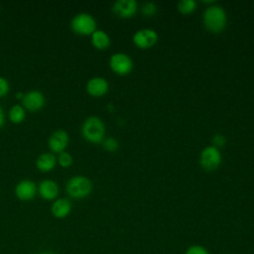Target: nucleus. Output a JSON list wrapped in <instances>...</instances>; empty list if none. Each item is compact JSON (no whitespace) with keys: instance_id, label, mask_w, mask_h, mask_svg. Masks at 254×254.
<instances>
[{"instance_id":"nucleus-1","label":"nucleus","mask_w":254,"mask_h":254,"mask_svg":"<svg viewBox=\"0 0 254 254\" xmlns=\"http://www.w3.org/2000/svg\"><path fill=\"white\" fill-rule=\"evenodd\" d=\"M204 27L211 33L218 34L222 32L226 26L227 16L225 10L219 5L208 6L203 13Z\"/></svg>"},{"instance_id":"nucleus-2","label":"nucleus","mask_w":254,"mask_h":254,"mask_svg":"<svg viewBox=\"0 0 254 254\" xmlns=\"http://www.w3.org/2000/svg\"><path fill=\"white\" fill-rule=\"evenodd\" d=\"M81 134L83 138L93 144L101 143L104 140L105 126L98 116L87 117L81 125Z\"/></svg>"},{"instance_id":"nucleus-3","label":"nucleus","mask_w":254,"mask_h":254,"mask_svg":"<svg viewBox=\"0 0 254 254\" xmlns=\"http://www.w3.org/2000/svg\"><path fill=\"white\" fill-rule=\"evenodd\" d=\"M92 182L84 176H73L71 177L65 185V190L68 196L79 199L84 198L90 194L92 191Z\"/></svg>"},{"instance_id":"nucleus-4","label":"nucleus","mask_w":254,"mask_h":254,"mask_svg":"<svg viewBox=\"0 0 254 254\" xmlns=\"http://www.w3.org/2000/svg\"><path fill=\"white\" fill-rule=\"evenodd\" d=\"M70 28L73 33L80 36H91L97 30L94 17L85 12L73 16L70 21Z\"/></svg>"},{"instance_id":"nucleus-5","label":"nucleus","mask_w":254,"mask_h":254,"mask_svg":"<svg viewBox=\"0 0 254 254\" xmlns=\"http://www.w3.org/2000/svg\"><path fill=\"white\" fill-rule=\"evenodd\" d=\"M221 153L216 147L209 145L202 149L199 156V164L205 171H213L221 164Z\"/></svg>"},{"instance_id":"nucleus-6","label":"nucleus","mask_w":254,"mask_h":254,"mask_svg":"<svg viewBox=\"0 0 254 254\" xmlns=\"http://www.w3.org/2000/svg\"><path fill=\"white\" fill-rule=\"evenodd\" d=\"M109 65L113 72L119 75H126L133 69V61L125 53H115L109 59Z\"/></svg>"},{"instance_id":"nucleus-7","label":"nucleus","mask_w":254,"mask_h":254,"mask_svg":"<svg viewBox=\"0 0 254 254\" xmlns=\"http://www.w3.org/2000/svg\"><path fill=\"white\" fill-rule=\"evenodd\" d=\"M132 40L136 47L142 50H146L154 47L157 44L159 36L155 30L150 28H144L136 31L133 35Z\"/></svg>"},{"instance_id":"nucleus-8","label":"nucleus","mask_w":254,"mask_h":254,"mask_svg":"<svg viewBox=\"0 0 254 254\" xmlns=\"http://www.w3.org/2000/svg\"><path fill=\"white\" fill-rule=\"evenodd\" d=\"M69 142V136L68 133L64 129H58L54 131L49 140H48V146L50 150L54 153L60 154L65 150Z\"/></svg>"},{"instance_id":"nucleus-9","label":"nucleus","mask_w":254,"mask_h":254,"mask_svg":"<svg viewBox=\"0 0 254 254\" xmlns=\"http://www.w3.org/2000/svg\"><path fill=\"white\" fill-rule=\"evenodd\" d=\"M45 95L40 90H30L25 93L22 99V105L26 110L31 112H37L41 110L45 105Z\"/></svg>"},{"instance_id":"nucleus-10","label":"nucleus","mask_w":254,"mask_h":254,"mask_svg":"<svg viewBox=\"0 0 254 254\" xmlns=\"http://www.w3.org/2000/svg\"><path fill=\"white\" fill-rule=\"evenodd\" d=\"M38 188L36 184L31 180H22L15 187V195L22 201H30L34 199Z\"/></svg>"},{"instance_id":"nucleus-11","label":"nucleus","mask_w":254,"mask_h":254,"mask_svg":"<svg viewBox=\"0 0 254 254\" xmlns=\"http://www.w3.org/2000/svg\"><path fill=\"white\" fill-rule=\"evenodd\" d=\"M138 10L135 0H117L112 5V11L120 18L133 17Z\"/></svg>"},{"instance_id":"nucleus-12","label":"nucleus","mask_w":254,"mask_h":254,"mask_svg":"<svg viewBox=\"0 0 254 254\" xmlns=\"http://www.w3.org/2000/svg\"><path fill=\"white\" fill-rule=\"evenodd\" d=\"M109 89L108 81L102 76H94L88 79L86 83V91L93 97H101L107 93Z\"/></svg>"},{"instance_id":"nucleus-13","label":"nucleus","mask_w":254,"mask_h":254,"mask_svg":"<svg viewBox=\"0 0 254 254\" xmlns=\"http://www.w3.org/2000/svg\"><path fill=\"white\" fill-rule=\"evenodd\" d=\"M58 184L50 179H45L40 182L38 186V192L40 196L45 200H55L59 195Z\"/></svg>"},{"instance_id":"nucleus-14","label":"nucleus","mask_w":254,"mask_h":254,"mask_svg":"<svg viewBox=\"0 0 254 254\" xmlns=\"http://www.w3.org/2000/svg\"><path fill=\"white\" fill-rule=\"evenodd\" d=\"M71 208H72V205L70 200L68 198L61 197L54 200L51 206V212L54 217L62 219L69 215Z\"/></svg>"},{"instance_id":"nucleus-15","label":"nucleus","mask_w":254,"mask_h":254,"mask_svg":"<svg viewBox=\"0 0 254 254\" xmlns=\"http://www.w3.org/2000/svg\"><path fill=\"white\" fill-rule=\"evenodd\" d=\"M57 157L50 152L42 153L36 160V167L41 172H50L57 166Z\"/></svg>"},{"instance_id":"nucleus-16","label":"nucleus","mask_w":254,"mask_h":254,"mask_svg":"<svg viewBox=\"0 0 254 254\" xmlns=\"http://www.w3.org/2000/svg\"><path fill=\"white\" fill-rule=\"evenodd\" d=\"M110 37L103 30H96L91 35V44L97 50H106L110 46Z\"/></svg>"},{"instance_id":"nucleus-17","label":"nucleus","mask_w":254,"mask_h":254,"mask_svg":"<svg viewBox=\"0 0 254 254\" xmlns=\"http://www.w3.org/2000/svg\"><path fill=\"white\" fill-rule=\"evenodd\" d=\"M8 115L11 122L19 124L23 122L26 117V109L21 104H15L10 108Z\"/></svg>"},{"instance_id":"nucleus-18","label":"nucleus","mask_w":254,"mask_h":254,"mask_svg":"<svg viewBox=\"0 0 254 254\" xmlns=\"http://www.w3.org/2000/svg\"><path fill=\"white\" fill-rule=\"evenodd\" d=\"M177 8L182 14H190L196 9V2L194 0H182L177 4Z\"/></svg>"},{"instance_id":"nucleus-19","label":"nucleus","mask_w":254,"mask_h":254,"mask_svg":"<svg viewBox=\"0 0 254 254\" xmlns=\"http://www.w3.org/2000/svg\"><path fill=\"white\" fill-rule=\"evenodd\" d=\"M57 163L62 167V168H69L72 163H73V158L68 152H62L58 155L57 157Z\"/></svg>"},{"instance_id":"nucleus-20","label":"nucleus","mask_w":254,"mask_h":254,"mask_svg":"<svg viewBox=\"0 0 254 254\" xmlns=\"http://www.w3.org/2000/svg\"><path fill=\"white\" fill-rule=\"evenodd\" d=\"M157 11H158L157 4H155L154 2H151V1L145 2L141 6V12L146 17H153L154 15H156Z\"/></svg>"},{"instance_id":"nucleus-21","label":"nucleus","mask_w":254,"mask_h":254,"mask_svg":"<svg viewBox=\"0 0 254 254\" xmlns=\"http://www.w3.org/2000/svg\"><path fill=\"white\" fill-rule=\"evenodd\" d=\"M101 143H102L104 150H106L107 152H111V153L116 152L119 148V142L113 137L105 138Z\"/></svg>"},{"instance_id":"nucleus-22","label":"nucleus","mask_w":254,"mask_h":254,"mask_svg":"<svg viewBox=\"0 0 254 254\" xmlns=\"http://www.w3.org/2000/svg\"><path fill=\"white\" fill-rule=\"evenodd\" d=\"M185 254H209V251L202 245L193 244L187 248Z\"/></svg>"},{"instance_id":"nucleus-23","label":"nucleus","mask_w":254,"mask_h":254,"mask_svg":"<svg viewBox=\"0 0 254 254\" xmlns=\"http://www.w3.org/2000/svg\"><path fill=\"white\" fill-rule=\"evenodd\" d=\"M10 90V84L7 78L0 76V97H4Z\"/></svg>"},{"instance_id":"nucleus-24","label":"nucleus","mask_w":254,"mask_h":254,"mask_svg":"<svg viewBox=\"0 0 254 254\" xmlns=\"http://www.w3.org/2000/svg\"><path fill=\"white\" fill-rule=\"evenodd\" d=\"M212 146L219 149L220 147H223L226 144V138L222 134H215L212 137Z\"/></svg>"},{"instance_id":"nucleus-25","label":"nucleus","mask_w":254,"mask_h":254,"mask_svg":"<svg viewBox=\"0 0 254 254\" xmlns=\"http://www.w3.org/2000/svg\"><path fill=\"white\" fill-rule=\"evenodd\" d=\"M4 123H5V112L2 106L0 105V128H2Z\"/></svg>"},{"instance_id":"nucleus-26","label":"nucleus","mask_w":254,"mask_h":254,"mask_svg":"<svg viewBox=\"0 0 254 254\" xmlns=\"http://www.w3.org/2000/svg\"><path fill=\"white\" fill-rule=\"evenodd\" d=\"M24 95H25V93H24V92H22V91H18V92L16 93L15 97H16L17 99H19V100H21V101H22V99L24 98Z\"/></svg>"},{"instance_id":"nucleus-27","label":"nucleus","mask_w":254,"mask_h":254,"mask_svg":"<svg viewBox=\"0 0 254 254\" xmlns=\"http://www.w3.org/2000/svg\"><path fill=\"white\" fill-rule=\"evenodd\" d=\"M39 254H57V253L52 252V251H43V252H40Z\"/></svg>"}]
</instances>
